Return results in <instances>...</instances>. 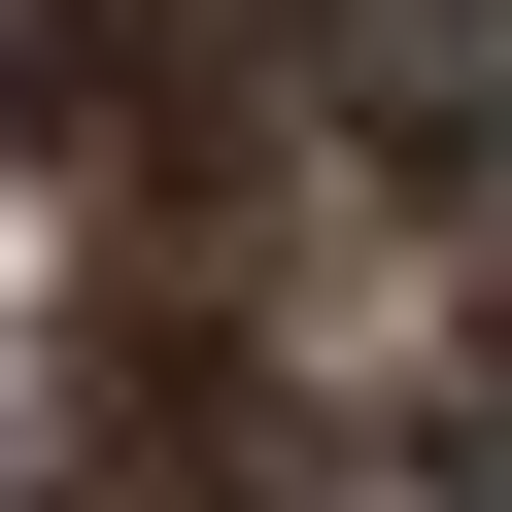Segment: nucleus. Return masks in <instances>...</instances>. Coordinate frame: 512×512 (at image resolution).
<instances>
[{"instance_id":"f257e3e1","label":"nucleus","mask_w":512,"mask_h":512,"mask_svg":"<svg viewBox=\"0 0 512 512\" xmlns=\"http://www.w3.org/2000/svg\"><path fill=\"white\" fill-rule=\"evenodd\" d=\"M410 512H512V444H478V478H410Z\"/></svg>"}]
</instances>
